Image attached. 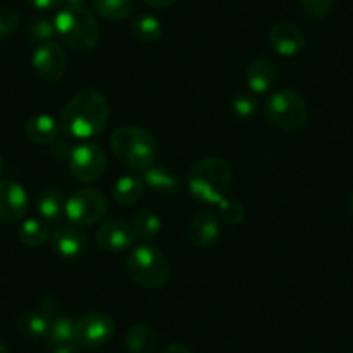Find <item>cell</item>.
I'll list each match as a JSON object with an SVG mask.
<instances>
[{"instance_id":"cell-1","label":"cell","mask_w":353,"mask_h":353,"mask_svg":"<svg viewBox=\"0 0 353 353\" xmlns=\"http://www.w3.org/2000/svg\"><path fill=\"white\" fill-rule=\"evenodd\" d=\"M110 121V103L94 88L74 94L61 111L59 125L74 139H92L104 132Z\"/></svg>"},{"instance_id":"cell-2","label":"cell","mask_w":353,"mask_h":353,"mask_svg":"<svg viewBox=\"0 0 353 353\" xmlns=\"http://www.w3.org/2000/svg\"><path fill=\"white\" fill-rule=\"evenodd\" d=\"M111 151L128 170L142 172L151 168L158 158V141L149 130L135 125H123L111 134Z\"/></svg>"},{"instance_id":"cell-3","label":"cell","mask_w":353,"mask_h":353,"mask_svg":"<svg viewBox=\"0 0 353 353\" xmlns=\"http://www.w3.org/2000/svg\"><path fill=\"white\" fill-rule=\"evenodd\" d=\"M232 185V168L219 156L198 159L189 170V191L198 201L219 205Z\"/></svg>"},{"instance_id":"cell-4","label":"cell","mask_w":353,"mask_h":353,"mask_svg":"<svg viewBox=\"0 0 353 353\" xmlns=\"http://www.w3.org/2000/svg\"><path fill=\"white\" fill-rule=\"evenodd\" d=\"M54 25L61 42L74 52H88L99 43L101 26L85 6H63Z\"/></svg>"},{"instance_id":"cell-5","label":"cell","mask_w":353,"mask_h":353,"mask_svg":"<svg viewBox=\"0 0 353 353\" xmlns=\"http://www.w3.org/2000/svg\"><path fill=\"white\" fill-rule=\"evenodd\" d=\"M125 270L137 286L144 290H159L170 279L168 256L152 244L132 248L125 260Z\"/></svg>"},{"instance_id":"cell-6","label":"cell","mask_w":353,"mask_h":353,"mask_svg":"<svg viewBox=\"0 0 353 353\" xmlns=\"http://www.w3.org/2000/svg\"><path fill=\"white\" fill-rule=\"evenodd\" d=\"M265 114L270 123L283 132H298L305 127L308 108L303 97L291 88L272 94L265 104Z\"/></svg>"},{"instance_id":"cell-7","label":"cell","mask_w":353,"mask_h":353,"mask_svg":"<svg viewBox=\"0 0 353 353\" xmlns=\"http://www.w3.org/2000/svg\"><path fill=\"white\" fill-rule=\"evenodd\" d=\"M108 213V198L99 189H80L66 198L64 215L78 227H90Z\"/></svg>"},{"instance_id":"cell-8","label":"cell","mask_w":353,"mask_h":353,"mask_svg":"<svg viewBox=\"0 0 353 353\" xmlns=\"http://www.w3.org/2000/svg\"><path fill=\"white\" fill-rule=\"evenodd\" d=\"M66 161L71 175L83 184H92L99 181L108 168L106 152L99 144H94V142L74 145Z\"/></svg>"},{"instance_id":"cell-9","label":"cell","mask_w":353,"mask_h":353,"mask_svg":"<svg viewBox=\"0 0 353 353\" xmlns=\"http://www.w3.org/2000/svg\"><path fill=\"white\" fill-rule=\"evenodd\" d=\"M117 322L104 312H87L74 321V341L87 350L103 348L114 338Z\"/></svg>"},{"instance_id":"cell-10","label":"cell","mask_w":353,"mask_h":353,"mask_svg":"<svg viewBox=\"0 0 353 353\" xmlns=\"http://www.w3.org/2000/svg\"><path fill=\"white\" fill-rule=\"evenodd\" d=\"M32 66L40 80L46 83H57L68 71V56L59 43L50 40L37 47L32 57Z\"/></svg>"},{"instance_id":"cell-11","label":"cell","mask_w":353,"mask_h":353,"mask_svg":"<svg viewBox=\"0 0 353 353\" xmlns=\"http://www.w3.org/2000/svg\"><path fill=\"white\" fill-rule=\"evenodd\" d=\"M50 246L54 253L63 260H77L87 251L88 237L74 223H63L50 234Z\"/></svg>"},{"instance_id":"cell-12","label":"cell","mask_w":353,"mask_h":353,"mask_svg":"<svg viewBox=\"0 0 353 353\" xmlns=\"http://www.w3.org/2000/svg\"><path fill=\"white\" fill-rule=\"evenodd\" d=\"M28 212V194L19 182L0 181V222L18 223Z\"/></svg>"},{"instance_id":"cell-13","label":"cell","mask_w":353,"mask_h":353,"mask_svg":"<svg viewBox=\"0 0 353 353\" xmlns=\"http://www.w3.org/2000/svg\"><path fill=\"white\" fill-rule=\"evenodd\" d=\"M135 234L128 222L121 219H113L104 222L96 232V243L101 250L110 253H121L134 246Z\"/></svg>"},{"instance_id":"cell-14","label":"cell","mask_w":353,"mask_h":353,"mask_svg":"<svg viewBox=\"0 0 353 353\" xmlns=\"http://www.w3.org/2000/svg\"><path fill=\"white\" fill-rule=\"evenodd\" d=\"M270 47L283 57H293L305 47V33L291 21H279L269 32Z\"/></svg>"},{"instance_id":"cell-15","label":"cell","mask_w":353,"mask_h":353,"mask_svg":"<svg viewBox=\"0 0 353 353\" xmlns=\"http://www.w3.org/2000/svg\"><path fill=\"white\" fill-rule=\"evenodd\" d=\"M220 230L222 227H220L219 215L208 212V210H203L189 222L188 236L196 248H210L219 241Z\"/></svg>"},{"instance_id":"cell-16","label":"cell","mask_w":353,"mask_h":353,"mask_svg":"<svg viewBox=\"0 0 353 353\" xmlns=\"http://www.w3.org/2000/svg\"><path fill=\"white\" fill-rule=\"evenodd\" d=\"M277 81V68L269 57H254L246 66V83L253 94H267Z\"/></svg>"},{"instance_id":"cell-17","label":"cell","mask_w":353,"mask_h":353,"mask_svg":"<svg viewBox=\"0 0 353 353\" xmlns=\"http://www.w3.org/2000/svg\"><path fill=\"white\" fill-rule=\"evenodd\" d=\"M59 121L46 113L35 114L25 123V137L35 145H52L59 139Z\"/></svg>"},{"instance_id":"cell-18","label":"cell","mask_w":353,"mask_h":353,"mask_svg":"<svg viewBox=\"0 0 353 353\" xmlns=\"http://www.w3.org/2000/svg\"><path fill=\"white\" fill-rule=\"evenodd\" d=\"M66 198L56 188H46L37 194L35 210L43 222H57L64 215Z\"/></svg>"},{"instance_id":"cell-19","label":"cell","mask_w":353,"mask_h":353,"mask_svg":"<svg viewBox=\"0 0 353 353\" xmlns=\"http://www.w3.org/2000/svg\"><path fill=\"white\" fill-rule=\"evenodd\" d=\"M144 184L149 189H152L158 194L165 196H173L179 192L181 189V181H179V175L172 172L170 168L163 165H152L151 168L144 172Z\"/></svg>"},{"instance_id":"cell-20","label":"cell","mask_w":353,"mask_h":353,"mask_svg":"<svg viewBox=\"0 0 353 353\" xmlns=\"http://www.w3.org/2000/svg\"><path fill=\"white\" fill-rule=\"evenodd\" d=\"M144 179L137 175H121L113 184L111 194L120 206H134L144 196Z\"/></svg>"},{"instance_id":"cell-21","label":"cell","mask_w":353,"mask_h":353,"mask_svg":"<svg viewBox=\"0 0 353 353\" xmlns=\"http://www.w3.org/2000/svg\"><path fill=\"white\" fill-rule=\"evenodd\" d=\"M125 346L128 353H154L158 336L148 324H134L125 334Z\"/></svg>"},{"instance_id":"cell-22","label":"cell","mask_w":353,"mask_h":353,"mask_svg":"<svg viewBox=\"0 0 353 353\" xmlns=\"http://www.w3.org/2000/svg\"><path fill=\"white\" fill-rule=\"evenodd\" d=\"M50 322L52 321L40 310L25 312L16 321V331L26 339H42L49 334Z\"/></svg>"},{"instance_id":"cell-23","label":"cell","mask_w":353,"mask_h":353,"mask_svg":"<svg viewBox=\"0 0 353 353\" xmlns=\"http://www.w3.org/2000/svg\"><path fill=\"white\" fill-rule=\"evenodd\" d=\"M130 225L134 229L135 237H139L142 241H151L161 230V219H159V215L154 210L142 208L135 213Z\"/></svg>"},{"instance_id":"cell-24","label":"cell","mask_w":353,"mask_h":353,"mask_svg":"<svg viewBox=\"0 0 353 353\" xmlns=\"http://www.w3.org/2000/svg\"><path fill=\"white\" fill-rule=\"evenodd\" d=\"M18 237L25 246L40 248L50 237V230L47 227V222H43L42 219H26L19 225Z\"/></svg>"},{"instance_id":"cell-25","label":"cell","mask_w":353,"mask_h":353,"mask_svg":"<svg viewBox=\"0 0 353 353\" xmlns=\"http://www.w3.org/2000/svg\"><path fill=\"white\" fill-rule=\"evenodd\" d=\"M130 28H132V33L135 35V39L142 43H154L158 42L163 35L161 21L152 14L135 16Z\"/></svg>"},{"instance_id":"cell-26","label":"cell","mask_w":353,"mask_h":353,"mask_svg":"<svg viewBox=\"0 0 353 353\" xmlns=\"http://www.w3.org/2000/svg\"><path fill=\"white\" fill-rule=\"evenodd\" d=\"M94 11L111 23L127 18L134 8V0H92Z\"/></svg>"},{"instance_id":"cell-27","label":"cell","mask_w":353,"mask_h":353,"mask_svg":"<svg viewBox=\"0 0 353 353\" xmlns=\"http://www.w3.org/2000/svg\"><path fill=\"white\" fill-rule=\"evenodd\" d=\"M49 345H59V343L74 341V321L68 315H57L52 319L47 334Z\"/></svg>"},{"instance_id":"cell-28","label":"cell","mask_w":353,"mask_h":353,"mask_svg":"<svg viewBox=\"0 0 353 353\" xmlns=\"http://www.w3.org/2000/svg\"><path fill=\"white\" fill-rule=\"evenodd\" d=\"M56 25H54V19L49 18H37L26 28V39L33 43H42L50 42V40L56 37Z\"/></svg>"},{"instance_id":"cell-29","label":"cell","mask_w":353,"mask_h":353,"mask_svg":"<svg viewBox=\"0 0 353 353\" xmlns=\"http://www.w3.org/2000/svg\"><path fill=\"white\" fill-rule=\"evenodd\" d=\"M219 219L225 225H241L246 219V210L239 199L223 198L219 203Z\"/></svg>"},{"instance_id":"cell-30","label":"cell","mask_w":353,"mask_h":353,"mask_svg":"<svg viewBox=\"0 0 353 353\" xmlns=\"http://www.w3.org/2000/svg\"><path fill=\"white\" fill-rule=\"evenodd\" d=\"M334 0H300V9L307 18L321 21L332 12Z\"/></svg>"},{"instance_id":"cell-31","label":"cell","mask_w":353,"mask_h":353,"mask_svg":"<svg viewBox=\"0 0 353 353\" xmlns=\"http://www.w3.org/2000/svg\"><path fill=\"white\" fill-rule=\"evenodd\" d=\"M232 111L239 118H246V120L248 118H253L258 111L256 97L253 94L239 92L232 99Z\"/></svg>"},{"instance_id":"cell-32","label":"cell","mask_w":353,"mask_h":353,"mask_svg":"<svg viewBox=\"0 0 353 353\" xmlns=\"http://www.w3.org/2000/svg\"><path fill=\"white\" fill-rule=\"evenodd\" d=\"M19 28V14L12 8L0 6V39L14 35Z\"/></svg>"},{"instance_id":"cell-33","label":"cell","mask_w":353,"mask_h":353,"mask_svg":"<svg viewBox=\"0 0 353 353\" xmlns=\"http://www.w3.org/2000/svg\"><path fill=\"white\" fill-rule=\"evenodd\" d=\"M26 4L37 11H54L64 6V0H26Z\"/></svg>"},{"instance_id":"cell-34","label":"cell","mask_w":353,"mask_h":353,"mask_svg":"<svg viewBox=\"0 0 353 353\" xmlns=\"http://www.w3.org/2000/svg\"><path fill=\"white\" fill-rule=\"evenodd\" d=\"M71 149H73V148H70V145H68L66 142H63V141H59V139H57V141L52 144V151H50V152H52L54 158L68 159V156H70Z\"/></svg>"},{"instance_id":"cell-35","label":"cell","mask_w":353,"mask_h":353,"mask_svg":"<svg viewBox=\"0 0 353 353\" xmlns=\"http://www.w3.org/2000/svg\"><path fill=\"white\" fill-rule=\"evenodd\" d=\"M81 346L77 341L70 343H59V345H52L50 353H80Z\"/></svg>"},{"instance_id":"cell-36","label":"cell","mask_w":353,"mask_h":353,"mask_svg":"<svg viewBox=\"0 0 353 353\" xmlns=\"http://www.w3.org/2000/svg\"><path fill=\"white\" fill-rule=\"evenodd\" d=\"M159 353H192V350L181 343H172V345H166Z\"/></svg>"},{"instance_id":"cell-37","label":"cell","mask_w":353,"mask_h":353,"mask_svg":"<svg viewBox=\"0 0 353 353\" xmlns=\"http://www.w3.org/2000/svg\"><path fill=\"white\" fill-rule=\"evenodd\" d=\"M144 2L154 9H166V8H172L176 0H144Z\"/></svg>"},{"instance_id":"cell-38","label":"cell","mask_w":353,"mask_h":353,"mask_svg":"<svg viewBox=\"0 0 353 353\" xmlns=\"http://www.w3.org/2000/svg\"><path fill=\"white\" fill-rule=\"evenodd\" d=\"M64 6H85V0H64Z\"/></svg>"},{"instance_id":"cell-39","label":"cell","mask_w":353,"mask_h":353,"mask_svg":"<svg viewBox=\"0 0 353 353\" xmlns=\"http://www.w3.org/2000/svg\"><path fill=\"white\" fill-rule=\"evenodd\" d=\"M4 166H6V159H4V154L0 152V173L4 172Z\"/></svg>"},{"instance_id":"cell-40","label":"cell","mask_w":353,"mask_h":353,"mask_svg":"<svg viewBox=\"0 0 353 353\" xmlns=\"http://www.w3.org/2000/svg\"><path fill=\"white\" fill-rule=\"evenodd\" d=\"M348 205H350V212H352V215H353V191H352V194H350Z\"/></svg>"},{"instance_id":"cell-41","label":"cell","mask_w":353,"mask_h":353,"mask_svg":"<svg viewBox=\"0 0 353 353\" xmlns=\"http://www.w3.org/2000/svg\"><path fill=\"white\" fill-rule=\"evenodd\" d=\"M0 353H8V348H6V345L2 343V339H0Z\"/></svg>"},{"instance_id":"cell-42","label":"cell","mask_w":353,"mask_h":353,"mask_svg":"<svg viewBox=\"0 0 353 353\" xmlns=\"http://www.w3.org/2000/svg\"><path fill=\"white\" fill-rule=\"evenodd\" d=\"M308 353H322V352H319V350H312V352H308Z\"/></svg>"},{"instance_id":"cell-43","label":"cell","mask_w":353,"mask_h":353,"mask_svg":"<svg viewBox=\"0 0 353 353\" xmlns=\"http://www.w3.org/2000/svg\"><path fill=\"white\" fill-rule=\"evenodd\" d=\"M348 353H353V352H348Z\"/></svg>"}]
</instances>
